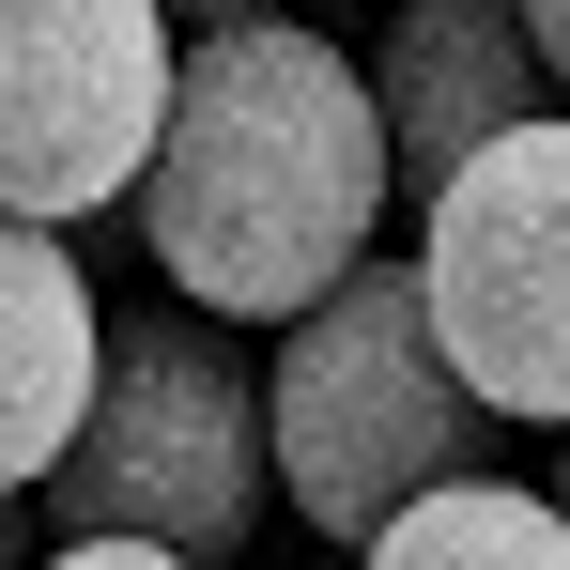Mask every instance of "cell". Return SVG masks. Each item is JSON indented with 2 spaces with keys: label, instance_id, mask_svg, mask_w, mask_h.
Returning <instances> with one entry per match:
<instances>
[{
  "label": "cell",
  "instance_id": "8992f818",
  "mask_svg": "<svg viewBox=\"0 0 570 570\" xmlns=\"http://www.w3.org/2000/svg\"><path fill=\"white\" fill-rule=\"evenodd\" d=\"M540 31H524V0H401L371 31V94H385V170L432 200L463 170L478 139H509L524 108H540Z\"/></svg>",
  "mask_w": 570,
  "mask_h": 570
},
{
  "label": "cell",
  "instance_id": "5b68a950",
  "mask_svg": "<svg viewBox=\"0 0 570 570\" xmlns=\"http://www.w3.org/2000/svg\"><path fill=\"white\" fill-rule=\"evenodd\" d=\"M170 62V0H0V216L78 232L139 200Z\"/></svg>",
  "mask_w": 570,
  "mask_h": 570
},
{
  "label": "cell",
  "instance_id": "8fae6325",
  "mask_svg": "<svg viewBox=\"0 0 570 570\" xmlns=\"http://www.w3.org/2000/svg\"><path fill=\"white\" fill-rule=\"evenodd\" d=\"M524 31H540V62H556V94H570V0H524Z\"/></svg>",
  "mask_w": 570,
  "mask_h": 570
},
{
  "label": "cell",
  "instance_id": "52a82bcc",
  "mask_svg": "<svg viewBox=\"0 0 570 570\" xmlns=\"http://www.w3.org/2000/svg\"><path fill=\"white\" fill-rule=\"evenodd\" d=\"M94 371H108V308L78 278V247L47 216H0V493H31L78 448Z\"/></svg>",
  "mask_w": 570,
  "mask_h": 570
},
{
  "label": "cell",
  "instance_id": "3957f363",
  "mask_svg": "<svg viewBox=\"0 0 570 570\" xmlns=\"http://www.w3.org/2000/svg\"><path fill=\"white\" fill-rule=\"evenodd\" d=\"M47 540H170V556L232 570L278 524V432H263V371L232 355L216 308H124L78 448L31 478Z\"/></svg>",
  "mask_w": 570,
  "mask_h": 570
},
{
  "label": "cell",
  "instance_id": "30bf717a",
  "mask_svg": "<svg viewBox=\"0 0 570 570\" xmlns=\"http://www.w3.org/2000/svg\"><path fill=\"white\" fill-rule=\"evenodd\" d=\"M31 540H47V509H31V493H0V570H31Z\"/></svg>",
  "mask_w": 570,
  "mask_h": 570
},
{
  "label": "cell",
  "instance_id": "7c38bea8",
  "mask_svg": "<svg viewBox=\"0 0 570 570\" xmlns=\"http://www.w3.org/2000/svg\"><path fill=\"white\" fill-rule=\"evenodd\" d=\"M186 31H216V16H293V0H170Z\"/></svg>",
  "mask_w": 570,
  "mask_h": 570
},
{
  "label": "cell",
  "instance_id": "6da1fadb",
  "mask_svg": "<svg viewBox=\"0 0 570 570\" xmlns=\"http://www.w3.org/2000/svg\"><path fill=\"white\" fill-rule=\"evenodd\" d=\"M385 200V94L371 62L308 16H216L170 62V124L139 170V247L155 278L216 324H293L371 263Z\"/></svg>",
  "mask_w": 570,
  "mask_h": 570
},
{
  "label": "cell",
  "instance_id": "277c9868",
  "mask_svg": "<svg viewBox=\"0 0 570 570\" xmlns=\"http://www.w3.org/2000/svg\"><path fill=\"white\" fill-rule=\"evenodd\" d=\"M416 293L493 416L570 432V108H524L416 200Z\"/></svg>",
  "mask_w": 570,
  "mask_h": 570
},
{
  "label": "cell",
  "instance_id": "9c48e42d",
  "mask_svg": "<svg viewBox=\"0 0 570 570\" xmlns=\"http://www.w3.org/2000/svg\"><path fill=\"white\" fill-rule=\"evenodd\" d=\"M31 570H200V556H170V540H47Z\"/></svg>",
  "mask_w": 570,
  "mask_h": 570
},
{
  "label": "cell",
  "instance_id": "7a4b0ae2",
  "mask_svg": "<svg viewBox=\"0 0 570 570\" xmlns=\"http://www.w3.org/2000/svg\"><path fill=\"white\" fill-rule=\"evenodd\" d=\"M263 432H278V509L293 540H371L416 493L493 478V401L463 385V355L432 340V293L416 263H355L324 308L278 324V371H263Z\"/></svg>",
  "mask_w": 570,
  "mask_h": 570
},
{
  "label": "cell",
  "instance_id": "ba28073f",
  "mask_svg": "<svg viewBox=\"0 0 570 570\" xmlns=\"http://www.w3.org/2000/svg\"><path fill=\"white\" fill-rule=\"evenodd\" d=\"M355 570H570V509L524 493V478H448L401 524H371Z\"/></svg>",
  "mask_w": 570,
  "mask_h": 570
},
{
  "label": "cell",
  "instance_id": "4fadbf2b",
  "mask_svg": "<svg viewBox=\"0 0 570 570\" xmlns=\"http://www.w3.org/2000/svg\"><path fill=\"white\" fill-rule=\"evenodd\" d=\"M556 509H570V432H556Z\"/></svg>",
  "mask_w": 570,
  "mask_h": 570
}]
</instances>
